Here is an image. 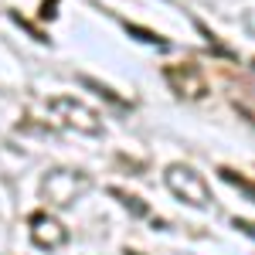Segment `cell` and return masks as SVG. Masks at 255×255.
I'll return each instance as SVG.
<instances>
[{
    "mask_svg": "<svg viewBox=\"0 0 255 255\" xmlns=\"http://www.w3.org/2000/svg\"><path fill=\"white\" fill-rule=\"evenodd\" d=\"M89 191H92V177L75 170V167H55V170H48L41 177L38 184L41 201H48L51 208H68Z\"/></svg>",
    "mask_w": 255,
    "mask_h": 255,
    "instance_id": "1",
    "label": "cell"
},
{
    "mask_svg": "<svg viewBox=\"0 0 255 255\" xmlns=\"http://www.w3.org/2000/svg\"><path fill=\"white\" fill-rule=\"evenodd\" d=\"M163 184H167V191H170L177 201H184V204H191V208H208V204L215 201L208 180L197 174L194 167H187V163H167Z\"/></svg>",
    "mask_w": 255,
    "mask_h": 255,
    "instance_id": "2",
    "label": "cell"
},
{
    "mask_svg": "<svg viewBox=\"0 0 255 255\" xmlns=\"http://www.w3.org/2000/svg\"><path fill=\"white\" fill-rule=\"evenodd\" d=\"M48 109H51V113H55V116H58L65 126H72L75 133H82V136H102V133H106L102 116H99L96 109H89L82 99L51 96V99H48Z\"/></svg>",
    "mask_w": 255,
    "mask_h": 255,
    "instance_id": "3",
    "label": "cell"
},
{
    "mask_svg": "<svg viewBox=\"0 0 255 255\" xmlns=\"http://www.w3.org/2000/svg\"><path fill=\"white\" fill-rule=\"evenodd\" d=\"M163 79L170 85V92L177 99H187V102H197V99L208 96V79L201 72L197 61H177V65H163Z\"/></svg>",
    "mask_w": 255,
    "mask_h": 255,
    "instance_id": "4",
    "label": "cell"
},
{
    "mask_svg": "<svg viewBox=\"0 0 255 255\" xmlns=\"http://www.w3.org/2000/svg\"><path fill=\"white\" fill-rule=\"evenodd\" d=\"M27 225H31V242L38 245L41 252H58L61 245L68 242V228L55 215H48V211H34L27 218Z\"/></svg>",
    "mask_w": 255,
    "mask_h": 255,
    "instance_id": "5",
    "label": "cell"
},
{
    "mask_svg": "<svg viewBox=\"0 0 255 255\" xmlns=\"http://www.w3.org/2000/svg\"><path fill=\"white\" fill-rule=\"evenodd\" d=\"M79 82L85 85V89H89V92H96V96L102 99V102H109L113 109H119V113H133V99L119 96L116 89H113V85H106L102 79H96V75H85V72H82Z\"/></svg>",
    "mask_w": 255,
    "mask_h": 255,
    "instance_id": "6",
    "label": "cell"
},
{
    "mask_svg": "<svg viewBox=\"0 0 255 255\" xmlns=\"http://www.w3.org/2000/svg\"><path fill=\"white\" fill-rule=\"evenodd\" d=\"M109 197H113V201H119V204H123V208H126V211H129L133 218H150V215H153V208H150V204H146L143 197L129 194V191H123V187H116V184L109 187Z\"/></svg>",
    "mask_w": 255,
    "mask_h": 255,
    "instance_id": "7",
    "label": "cell"
},
{
    "mask_svg": "<svg viewBox=\"0 0 255 255\" xmlns=\"http://www.w3.org/2000/svg\"><path fill=\"white\" fill-rule=\"evenodd\" d=\"M123 31L129 34V38L143 41V44H153V48H170V41L160 38L157 31H150V27H139V24H133V20H123Z\"/></svg>",
    "mask_w": 255,
    "mask_h": 255,
    "instance_id": "8",
    "label": "cell"
},
{
    "mask_svg": "<svg viewBox=\"0 0 255 255\" xmlns=\"http://www.w3.org/2000/svg\"><path fill=\"white\" fill-rule=\"evenodd\" d=\"M194 27H197V31H201V34H204V41L211 44V51H215L218 58L238 61V55H235V51H232V48H228V44H221V41H218V34H215V31H211V27H208V24H204V20H201V17H194Z\"/></svg>",
    "mask_w": 255,
    "mask_h": 255,
    "instance_id": "9",
    "label": "cell"
},
{
    "mask_svg": "<svg viewBox=\"0 0 255 255\" xmlns=\"http://www.w3.org/2000/svg\"><path fill=\"white\" fill-rule=\"evenodd\" d=\"M218 177L225 180V184H232V187H238L245 197H252V180L242 174V170H235V167H218Z\"/></svg>",
    "mask_w": 255,
    "mask_h": 255,
    "instance_id": "10",
    "label": "cell"
},
{
    "mask_svg": "<svg viewBox=\"0 0 255 255\" xmlns=\"http://www.w3.org/2000/svg\"><path fill=\"white\" fill-rule=\"evenodd\" d=\"M7 14H10V20H14L17 27H24V31H27V34H31V38H34V41H41V44H51V38H48V34L41 31V27H38V24H34V20H27V17H24V14H20L17 7H10Z\"/></svg>",
    "mask_w": 255,
    "mask_h": 255,
    "instance_id": "11",
    "label": "cell"
},
{
    "mask_svg": "<svg viewBox=\"0 0 255 255\" xmlns=\"http://www.w3.org/2000/svg\"><path fill=\"white\" fill-rule=\"evenodd\" d=\"M38 17L41 20H55V17H58V0H41Z\"/></svg>",
    "mask_w": 255,
    "mask_h": 255,
    "instance_id": "12",
    "label": "cell"
},
{
    "mask_svg": "<svg viewBox=\"0 0 255 255\" xmlns=\"http://www.w3.org/2000/svg\"><path fill=\"white\" fill-rule=\"evenodd\" d=\"M232 225H235V228L242 232V235H255V228L249 225V221H245V218H232Z\"/></svg>",
    "mask_w": 255,
    "mask_h": 255,
    "instance_id": "13",
    "label": "cell"
},
{
    "mask_svg": "<svg viewBox=\"0 0 255 255\" xmlns=\"http://www.w3.org/2000/svg\"><path fill=\"white\" fill-rule=\"evenodd\" d=\"M123 255H139V252L136 249H123Z\"/></svg>",
    "mask_w": 255,
    "mask_h": 255,
    "instance_id": "14",
    "label": "cell"
}]
</instances>
